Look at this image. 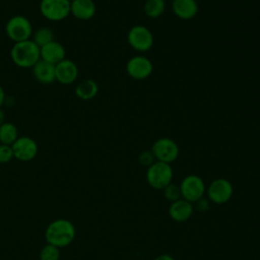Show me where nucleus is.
I'll return each mask as SVG.
<instances>
[{
    "label": "nucleus",
    "instance_id": "nucleus-1",
    "mask_svg": "<svg viewBox=\"0 0 260 260\" xmlns=\"http://www.w3.org/2000/svg\"><path fill=\"white\" fill-rule=\"evenodd\" d=\"M76 230L74 224L65 218L53 220L45 231V239L47 244L63 248L69 246L75 239Z\"/></svg>",
    "mask_w": 260,
    "mask_h": 260
},
{
    "label": "nucleus",
    "instance_id": "nucleus-2",
    "mask_svg": "<svg viewBox=\"0 0 260 260\" xmlns=\"http://www.w3.org/2000/svg\"><path fill=\"white\" fill-rule=\"evenodd\" d=\"M10 57L12 62L20 68H32L35 64L41 59V50L31 39L14 43Z\"/></svg>",
    "mask_w": 260,
    "mask_h": 260
},
{
    "label": "nucleus",
    "instance_id": "nucleus-3",
    "mask_svg": "<svg viewBox=\"0 0 260 260\" xmlns=\"http://www.w3.org/2000/svg\"><path fill=\"white\" fill-rule=\"evenodd\" d=\"M173 169L171 164L155 160L146 171V181L153 189L162 190L166 186L172 183Z\"/></svg>",
    "mask_w": 260,
    "mask_h": 260
},
{
    "label": "nucleus",
    "instance_id": "nucleus-4",
    "mask_svg": "<svg viewBox=\"0 0 260 260\" xmlns=\"http://www.w3.org/2000/svg\"><path fill=\"white\" fill-rule=\"evenodd\" d=\"M5 32L11 41L18 43L31 39L34 29L28 18L23 15H14L7 20Z\"/></svg>",
    "mask_w": 260,
    "mask_h": 260
},
{
    "label": "nucleus",
    "instance_id": "nucleus-5",
    "mask_svg": "<svg viewBox=\"0 0 260 260\" xmlns=\"http://www.w3.org/2000/svg\"><path fill=\"white\" fill-rule=\"evenodd\" d=\"M70 0H41L40 12L50 21L64 20L70 14Z\"/></svg>",
    "mask_w": 260,
    "mask_h": 260
},
{
    "label": "nucleus",
    "instance_id": "nucleus-6",
    "mask_svg": "<svg viewBox=\"0 0 260 260\" xmlns=\"http://www.w3.org/2000/svg\"><path fill=\"white\" fill-rule=\"evenodd\" d=\"M179 186L182 198L191 203H195L197 200L204 197L206 193V186L203 179L194 174L186 176Z\"/></svg>",
    "mask_w": 260,
    "mask_h": 260
},
{
    "label": "nucleus",
    "instance_id": "nucleus-7",
    "mask_svg": "<svg viewBox=\"0 0 260 260\" xmlns=\"http://www.w3.org/2000/svg\"><path fill=\"white\" fill-rule=\"evenodd\" d=\"M207 198L215 204H224L231 200L234 194L233 184L224 178L213 180L206 188Z\"/></svg>",
    "mask_w": 260,
    "mask_h": 260
},
{
    "label": "nucleus",
    "instance_id": "nucleus-8",
    "mask_svg": "<svg viewBox=\"0 0 260 260\" xmlns=\"http://www.w3.org/2000/svg\"><path fill=\"white\" fill-rule=\"evenodd\" d=\"M156 160L172 164L179 156L178 144L169 137H161L155 140L150 149Z\"/></svg>",
    "mask_w": 260,
    "mask_h": 260
},
{
    "label": "nucleus",
    "instance_id": "nucleus-9",
    "mask_svg": "<svg viewBox=\"0 0 260 260\" xmlns=\"http://www.w3.org/2000/svg\"><path fill=\"white\" fill-rule=\"evenodd\" d=\"M127 41L134 50L138 52H146L153 45V35L146 26L137 24L129 29Z\"/></svg>",
    "mask_w": 260,
    "mask_h": 260
},
{
    "label": "nucleus",
    "instance_id": "nucleus-10",
    "mask_svg": "<svg viewBox=\"0 0 260 260\" xmlns=\"http://www.w3.org/2000/svg\"><path fill=\"white\" fill-rule=\"evenodd\" d=\"M126 71L131 78L136 80H143L151 75L153 71V65L147 57L136 55L128 60L126 64Z\"/></svg>",
    "mask_w": 260,
    "mask_h": 260
},
{
    "label": "nucleus",
    "instance_id": "nucleus-11",
    "mask_svg": "<svg viewBox=\"0 0 260 260\" xmlns=\"http://www.w3.org/2000/svg\"><path fill=\"white\" fill-rule=\"evenodd\" d=\"M14 157L21 161L34 159L39 151L38 143L29 136H20L11 145Z\"/></svg>",
    "mask_w": 260,
    "mask_h": 260
},
{
    "label": "nucleus",
    "instance_id": "nucleus-12",
    "mask_svg": "<svg viewBox=\"0 0 260 260\" xmlns=\"http://www.w3.org/2000/svg\"><path fill=\"white\" fill-rule=\"evenodd\" d=\"M55 74L56 81L63 85H69L76 81L79 71L75 62L65 58L55 65Z\"/></svg>",
    "mask_w": 260,
    "mask_h": 260
},
{
    "label": "nucleus",
    "instance_id": "nucleus-13",
    "mask_svg": "<svg viewBox=\"0 0 260 260\" xmlns=\"http://www.w3.org/2000/svg\"><path fill=\"white\" fill-rule=\"evenodd\" d=\"M194 212L193 203L180 198L172 202L169 206V215L170 217L177 222L187 221Z\"/></svg>",
    "mask_w": 260,
    "mask_h": 260
},
{
    "label": "nucleus",
    "instance_id": "nucleus-14",
    "mask_svg": "<svg viewBox=\"0 0 260 260\" xmlns=\"http://www.w3.org/2000/svg\"><path fill=\"white\" fill-rule=\"evenodd\" d=\"M40 50H41V59L53 65L58 64L59 62H61L66 58V49L61 43L55 40L43 46L42 48H40Z\"/></svg>",
    "mask_w": 260,
    "mask_h": 260
},
{
    "label": "nucleus",
    "instance_id": "nucleus-15",
    "mask_svg": "<svg viewBox=\"0 0 260 260\" xmlns=\"http://www.w3.org/2000/svg\"><path fill=\"white\" fill-rule=\"evenodd\" d=\"M96 6L93 0H73L71 1L70 14L79 20H89L94 16Z\"/></svg>",
    "mask_w": 260,
    "mask_h": 260
},
{
    "label": "nucleus",
    "instance_id": "nucleus-16",
    "mask_svg": "<svg viewBox=\"0 0 260 260\" xmlns=\"http://www.w3.org/2000/svg\"><path fill=\"white\" fill-rule=\"evenodd\" d=\"M172 11L178 18L189 20L196 16L198 4L196 0H173Z\"/></svg>",
    "mask_w": 260,
    "mask_h": 260
},
{
    "label": "nucleus",
    "instance_id": "nucleus-17",
    "mask_svg": "<svg viewBox=\"0 0 260 260\" xmlns=\"http://www.w3.org/2000/svg\"><path fill=\"white\" fill-rule=\"evenodd\" d=\"M32 74L35 78L43 84H50L56 81L55 65L40 59L32 67Z\"/></svg>",
    "mask_w": 260,
    "mask_h": 260
},
{
    "label": "nucleus",
    "instance_id": "nucleus-18",
    "mask_svg": "<svg viewBox=\"0 0 260 260\" xmlns=\"http://www.w3.org/2000/svg\"><path fill=\"white\" fill-rule=\"evenodd\" d=\"M99 92V85L92 79H84L79 82L75 87V93L77 98L83 101L93 99Z\"/></svg>",
    "mask_w": 260,
    "mask_h": 260
},
{
    "label": "nucleus",
    "instance_id": "nucleus-19",
    "mask_svg": "<svg viewBox=\"0 0 260 260\" xmlns=\"http://www.w3.org/2000/svg\"><path fill=\"white\" fill-rule=\"evenodd\" d=\"M18 137V130L13 123L4 122L0 126V144L12 145Z\"/></svg>",
    "mask_w": 260,
    "mask_h": 260
},
{
    "label": "nucleus",
    "instance_id": "nucleus-20",
    "mask_svg": "<svg viewBox=\"0 0 260 260\" xmlns=\"http://www.w3.org/2000/svg\"><path fill=\"white\" fill-rule=\"evenodd\" d=\"M166 9L165 0H146L143 5V10L146 16L150 18H157L164 14Z\"/></svg>",
    "mask_w": 260,
    "mask_h": 260
},
{
    "label": "nucleus",
    "instance_id": "nucleus-21",
    "mask_svg": "<svg viewBox=\"0 0 260 260\" xmlns=\"http://www.w3.org/2000/svg\"><path fill=\"white\" fill-rule=\"evenodd\" d=\"M31 40L34 41V43L36 45H38L40 48H42L43 46L54 41L55 35H54V31L50 27L42 26L32 32Z\"/></svg>",
    "mask_w": 260,
    "mask_h": 260
},
{
    "label": "nucleus",
    "instance_id": "nucleus-22",
    "mask_svg": "<svg viewBox=\"0 0 260 260\" xmlns=\"http://www.w3.org/2000/svg\"><path fill=\"white\" fill-rule=\"evenodd\" d=\"M60 259V250L58 247L47 244L45 245L40 252V260H59Z\"/></svg>",
    "mask_w": 260,
    "mask_h": 260
},
{
    "label": "nucleus",
    "instance_id": "nucleus-23",
    "mask_svg": "<svg viewBox=\"0 0 260 260\" xmlns=\"http://www.w3.org/2000/svg\"><path fill=\"white\" fill-rule=\"evenodd\" d=\"M162 194H164V197L171 203L182 198L180 186L177 184H173V183H170L168 186H166L162 189Z\"/></svg>",
    "mask_w": 260,
    "mask_h": 260
},
{
    "label": "nucleus",
    "instance_id": "nucleus-24",
    "mask_svg": "<svg viewBox=\"0 0 260 260\" xmlns=\"http://www.w3.org/2000/svg\"><path fill=\"white\" fill-rule=\"evenodd\" d=\"M14 157L12 146L0 144V164H7Z\"/></svg>",
    "mask_w": 260,
    "mask_h": 260
},
{
    "label": "nucleus",
    "instance_id": "nucleus-25",
    "mask_svg": "<svg viewBox=\"0 0 260 260\" xmlns=\"http://www.w3.org/2000/svg\"><path fill=\"white\" fill-rule=\"evenodd\" d=\"M138 160L140 162V165L142 166H145V167H149L151 166L156 159L152 153L151 150H145V151H142L139 156H138Z\"/></svg>",
    "mask_w": 260,
    "mask_h": 260
},
{
    "label": "nucleus",
    "instance_id": "nucleus-26",
    "mask_svg": "<svg viewBox=\"0 0 260 260\" xmlns=\"http://www.w3.org/2000/svg\"><path fill=\"white\" fill-rule=\"evenodd\" d=\"M209 202L210 201L208 199H206L205 197H202L199 200H197L195 203H193V205H194V208L196 207L199 211L204 212L209 208Z\"/></svg>",
    "mask_w": 260,
    "mask_h": 260
},
{
    "label": "nucleus",
    "instance_id": "nucleus-27",
    "mask_svg": "<svg viewBox=\"0 0 260 260\" xmlns=\"http://www.w3.org/2000/svg\"><path fill=\"white\" fill-rule=\"evenodd\" d=\"M153 260H175L174 257H172L169 254H160L158 256H156Z\"/></svg>",
    "mask_w": 260,
    "mask_h": 260
},
{
    "label": "nucleus",
    "instance_id": "nucleus-28",
    "mask_svg": "<svg viewBox=\"0 0 260 260\" xmlns=\"http://www.w3.org/2000/svg\"><path fill=\"white\" fill-rule=\"evenodd\" d=\"M5 91H4V88L2 87V85L0 84V108L3 106L4 102H5Z\"/></svg>",
    "mask_w": 260,
    "mask_h": 260
},
{
    "label": "nucleus",
    "instance_id": "nucleus-29",
    "mask_svg": "<svg viewBox=\"0 0 260 260\" xmlns=\"http://www.w3.org/2000/svg\"><path fill=\"white\" fill-rule=\"evenodd\" d=\"M5 122V113L4 111L0 108V126Z\"/></svg>",
    "mask_w": 260,
    "mask_h": 260
},
{
    "label": "nucleus",
    "instance_id": "nucleus-30",
    "mask_svg": "<svg viewBox=\"0 0 260 260\" xmlns=\"http://www.w3.org/2000/svg\"><path fill=\"white\" fill-rule=\"evenodd\" d=\"M70 1H73V0H70Z\"/></svg>",
    "mask_w": 260,
    "mask_h": 260
},
{
    "label": "nucleus",
    "instance_id": "nucleus-31",
    "mask_svg": "<svg viewBox=\"0 0 260 260\" xmlns=\"http://www.w3.org/2000/svg\"><path fill=\"white\" fill-rule=\"evenodd\" d=\"M165 1H166V0H165ZM171 1H173V0H171Z\"/></svg>",
    "mask_w": 260,
    "mask_h": 260
}]
</instances>
